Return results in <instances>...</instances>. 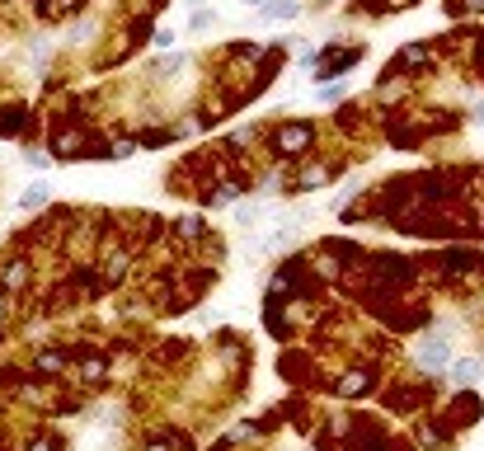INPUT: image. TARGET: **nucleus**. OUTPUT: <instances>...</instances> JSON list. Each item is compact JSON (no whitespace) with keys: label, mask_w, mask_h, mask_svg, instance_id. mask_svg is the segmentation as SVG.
Returning <instances> with one entry per match:
<instances>
[{"label":"nucleus","mask_w":484,"mask_h":451,"mask_svg":"<svg viewBox=\"0 0 484 451\" xmlns=\"http://www.w3.org/2000/svg\"><path fill=\"white\" fill-rule=\"evenodd\" d=\"M470 123H480V127H484V99H480L475 108H470Z\"/></svg>","instance_id":"obj_6"},{"label":"nucleus","mask_w":484,"mask_h":451,"mask_svg":"<svg viewBox=\"0 0 484 451\" xmlns=\"http://www.w3.org/2000/svg\"><path fill=\"white\" fill-rule=\"evenodd\" d=\"M296 14H301L296 0H269V5H264V19H269V24H287V19H296Z\"/></svg>","instance_id":"obj_2"},{"label":"nucleus","mask_w":484,"mask_h":451,"mask_svg":"<svg viewBox=\"0 0 484 451\" xmlns=\"http://www.w3.org/2000/svg\"><path fill=\"white\" fill-rule=\"evenodd\" d=\"M48 202V188H28L24 193V207H43Z\"/></svg>","instance_id":"obj_4"},{"label":"nucleus","mask_w":484,"mask_h":451,"mask_svg":"<svg viewBox=\"0 0 484 451\" xmlns=\"http://www.w3.org/2000/svg\"><path fill=\"white\" fill-rule=\"evenodd\" d=\"M249 5H269V0H249Z\"/></svg>","instance_id":"obj_7"},{"label":"nucleus","mask_w":484,"mask_h":451,"mask_svg":"<svg viewBox=\"0 0 484 451\" xmlns=\"http://www.w3.org/2000/svg\"><path fill=\"white\" fill-rule=\"evenodd\" d=\"M480 362H456V367H452V381H456V386H470V381H480Z\"/></svg>","instance_id":"obj_3"},{"label":"nucleus","mask_w":484,"mask_h":451,"mask_svg":"<svg viewBox=\"0 0 484 451\" xmlns=\"http://www.w3.org/2000/svg\"><path fill=\"white\" fill-rule=\"evenodd\" d=\"M259 212H264V207H259V202H249V207H240V221L249 226V221H259Z\"/></svg>","instance_id":"obj_5"},{"label":"nucleus","mask_w":484,"mask_h":451,"mask_svg":"<svg viewBox=\"0 0 484 451\" xmlns=\"http://www.w3.org/2000/svg\"><path fill=\"white\" fill-rule=\"evenodd\" d=\"M419 367H428V372H447V367H452V344H447V334H428V339L419 344Z\"/></svg>","instance_id":"obj_1"}]
</instances>
